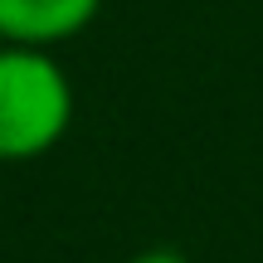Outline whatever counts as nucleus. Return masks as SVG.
<instances>
[{"instance_id":"1","label":"nucleus","mask_w":263,"mask_h":263,"mask_svg":"<svg viewBox=\"0 0 263 263\" xmlns=\"http://www.w3.org/2000/svg\"><path fill=\"white\" fill-rule=\"evenodd\" d=\"M73 83L49 49L0 44V166L39 161L73 127Z\"/></svg>"},{"instance_id":"2","label":"nucleus","mask_w":263,"mask_h":263,"mask_svg":"<svg viewBox=\"0 0 263 263\" xmlns=\"http://www.w3.org/2000/svg\"><path fill=\"white\" fill-rule=\"evenodd\" d=\"M103 0H0V44L54 49L83 34L98 20Z\"/></svg>"},{"instance_id":"3","label":"nucleus","mask_w":263,"mask_h":263,"mask_svg":"<svg viewBox=\"0 0 263 263\" xmlns=\"http://www.w3.org/2000/svg\"><path fill=\"white\" fill-rule=\"evenodd\" d=\"M127 263H190L185 254H171V249H146V254L127 258Z\"/></svg>"}]
</instances>
